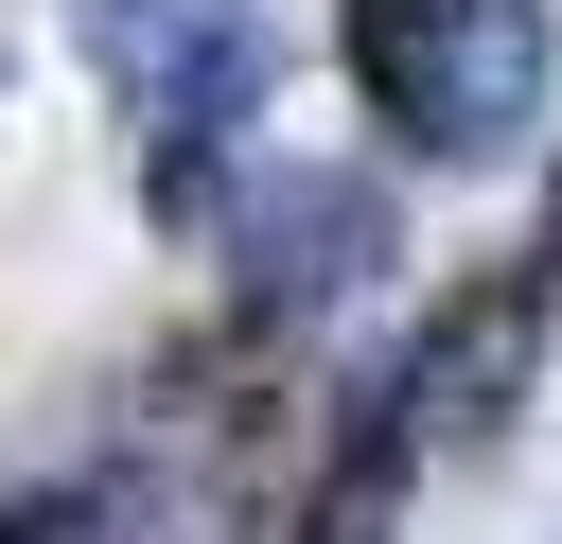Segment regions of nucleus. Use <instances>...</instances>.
<instances>
[{"label":"nucleus","instance_id":"obj_8","mask_svg":"<svg viewBox=\"0 0 562 544\" xmlns=\"http://www.w3.org/2000/svg\"><path fill=\"white\" fill-rule=\"evenodd\" d=\"M527 281H544V316H562V158H544V228H527Z\"/></svg>","mask_w":562,"mask_h":544},{"label":"nucleus","instance_id":"obj_3","mask_svg":"<svg viewBox=\"0 0 562 544\" xmlns=\"http://www.w3.org/2000/svg\"><path fill=\"white\" fill-rule=\"evenodd\" d=\"M527 351H544V281H527V263H474V281L404 333L386 421H404V439H492V421L527 404Z\"/></svg>","mask_w":562,"mask_h":544},{"label":"nucleus","instance_id":"obj_1","mask_svg":"<svg viewBox=\"0 0 562 544\" xmlns=\"http://www.w3.org/2000/svg\"><path fill=\"white\" fill-rule=\"evenodd\" d=\"M70 35H88V70L158 123V211L193 228V211H211V140L263 105V18H246V0H70Z\"/></svg>","mask_w":562,"mask_h":544},{"label":"nucleus","instance_id":"obj_7","mask_svg":"<svg viewBox=\"0 0 562 544\" xmlns=\"http://www.w3.org/2000/svg\"><path fill=\"white\" fill-rule=\"evenodd\" d=\"M0 544H158V509H140L123 474H53V491L0 509Z\"/></svg>","mask_w":562,"mask_h":544},{"label":"nucleus","instance_id":"obj_4","mask_svg":"<svg viewBox=\"0 0 562 544\" xmlns=\"http://www.w3.org/2000/svg\"><path fill=\"white\" fill-rule=\"evenodd\" d=\"M544 105V18L527 0H457L439 18V158H492Z\"/></svg>","mask_w":562,"mask_h":544},{"label":"nucleus","instance_id":"obj_2","mask_svg":"<svg viewBox=\"0 0 562 544\" xmlns=\"http://www.w3.org/2000/svg\"><path fill=\"white\" fill-rule=\"evenodd\" d=\"M369 263H404V211H386V175L369 158H263L246 193H228V298L281 333V316H334Z\"/></svg>","mask_w":562,"mask_h":544},{"label":"nucleus","instance_id":"obj_6","mask_svg":"<svg viewBox=\"0 0 562 544\" xmlns=\"http://www.w3.org/2000/svg\"><path fill=\"white\" fill-rule=\"evenodd\" d=\"M404 421H386V386H351V421H334V456H316V491H299V526L281 544H386V509H404Z\"/></svg>","mask_w":562,"mask_h":544},{"label":"nucleus","instance_id":"obj_5","mask_svg":"<svg viewBox=\"0 0 562 544\" xmlns=\"http://www.w3.org/2000/svg\"><path fill=\"white\" fill-rule=\"evenodd\" d=\"M439 18L457 0H334V53H351V88L404 158H439Z\"/></svg>","mask_w":562,"mask_h":544}]
</instances>
